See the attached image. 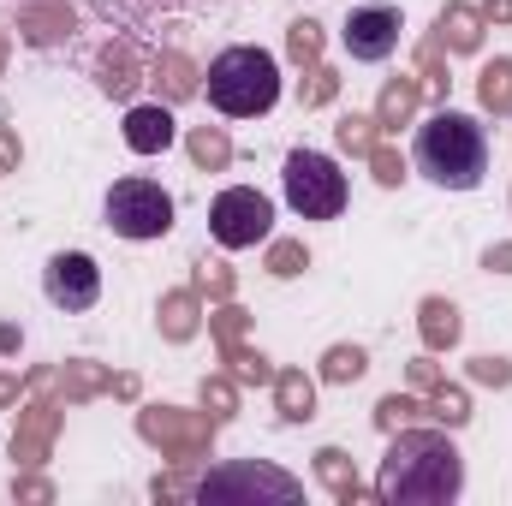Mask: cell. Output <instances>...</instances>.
Instances as JSON below:
<instances>
[{
	"label": "cell",
	"instance_id": "f546056e",
	"mask_svg": "<svg viewBox=\"0 0 512 506\" xmlns=\"http://www.w3.org/2000/svg\"><path fill=\"white\" fill-rule=\"evenodd\" d=\"M340 149L346 155H370L376 149V120H364V114H352V120H340Z\"/></svg>",
	"mask_w": 512,
	"mask_h": 506
},
{
	"label": "cell",
	"instance_id": "e0dca14e",
	"mask_svg": "<svg viewBox=\"0 0 512 506\" xmlns=\"http://www.w3.org/2000/svg\"><path fill=\"white\" fill-rule=\"evenodd\" d=\"M435 36H441L453 54H471V48L483 42V12H471V6H447L441 24H435Z\"/></svg>",
	"mask_w": 512,
	"mask_h": 506
},
{
	"label": "cell",
	"instance_id": "60d3db41",
	"mask_svg": "<svg viewBox=\"0 0 512 506\" xmlns=\"http://www.w3.org/2000/svg\"><path fill=\"white\" fill-rule=\"evenodd\" d=\"M483 18H495V24H512V0H489V6H483Z\"/></svg>",
	"mask_w": 512,
	"mask_h": 506
},
{
	"label": "cell",
	"instance_id": "7a4b0ae2",
	"mask_svg": "<svg viewBox=\"0 0 512 506\" xmlns=\"http://www.w3.org/2000/svg\"><path fill=\"white\" fill-rule=\"evenodd\" d=\"M411 161L429 185L441 191H477L489 179V126L477 114L459 108H435L417 137H411Z\"/></svg>",
	"mask_w": 512,
	"mask_h": 506
},
{
	"label": "cell",
	"instance_id": "d6986e66",
	"mask_svg": "<svg viewBox=\"0 0 512 506\" xmlns=\"http://www.w3.org/2000/svg\"><path fill=\"white\" fill-rule=\"evenodd\" d=\"M155 84H161L167 102H185V96L197 90V72H191L185 54H155Z\"/></svg>",
	"mask_w": 512,
	"mask_h": 506
},
{
	"label": "cell",
	"instance_id": "74e56055",
	"mask_svg": "<svg viewBox=\"0 0 512 506\" xmlns=\"http://www.w3.org/2000/svg\"><path fill=\"white\" fill-rule=\"evenodd\" d=\"M411 381H417V387H435V364H429V358H417V364H411Z\"/></svg>",
	"mask_w": 512,
	"mask_h": 506
},
{
	"label": "cell",
	"instance_id": "836d02e7",
	"mask_svg": "<svg viewBox=\"0 0 512 506\" xmlns=\"http://www.w3.org/2000/svg\"><path fill=\"white\" fill-rule=\"evenodd\" d=\"M370 167H376V179H382V185H399V179H405V167H399V155H393V149H382V143L370 149Z\"/></svg>",
	"mask_w": 512,
	"mask_h": 506
},
{
	"label": "cell",
	"instance_id": "44dd1931",
	"mask_svg": "<svg viewBox=\"0 0 512 506\" xmlns=\"http://www.w3.org/2000/svg\"><path fill=\"white\" fill-rule=\"evenodd\" d=\"M316 471H322V483L334 489V501H358V495H364V489H358V471L346 465L340 447H322V453H316Z\"/></svg>",
	"mask_w": 512,
	"mask_h": 506
},
{
	"label": "cell",
	"instance_id": "30bf717a",
	"mask_svg": "<svg viewBox=\"0 0 512 506\" xmlns=\"http://www.w3.org/2000/svg\"><path fill=\"white\" fill-rule=\"evenodd\" d=\"M399 6H352V18H346V30H340V42H346V54L352 60H364V66H382L387 54L399 48Z\"/></svg>",
	"mask_w": 512,
	"mask_h": 506
},
{
	"label": "cell",
	"instance_id": "7c38bea8",
	"mask_svg": "<svg viewBox=\"0 0 512 506\" xmlns=\"http://www.w3.org/2000/svg\"><path fill=\"white\" fill-rule=\"evenodd\" d=\"M18 36H24L30 48L66 42V36H72V6H66V0H30V6H18Z\"/></svg>",
	"mask_w": 512,
	"mask_h": 506
},
{
	"label": "cell",
	"instance_id": "83f0119b",
	"mask_svg": "<svg viewBox=\"0 0 512 506\" xmlns=\"http://www.w3.org/2000/svg\"><path fill=\"white\" fill-rule=\"evenodd\" d=\"M411 417H429V405L411 399V393H387L382 405H376V423H382V429H399V423H411Z\"/></svg>",
	"mask_w": 512,
	"mask_h": 506
},
{
	"label": "cell",
	"instance_id": "7402d4cb",
	"mask_svg": "<svg viewBox=\"0 0 512 506\" xmlns=\"http://www.w3.org/2000/svg\"><path fill=\"white\" fill-rule=\"evenodd\" d=\"M417 114V78H393L376 102V126H405Z\"/></svg>",
	"mask_w": 512,
	"mask_h": 506
},
{
	"label": "cell",
	"instance_id": "52a82bcc",
	"mask_svg": "<svg viewBox=\"0 0 512 506\" xmlns=\"http://www.w3.org/2000/svg\"><path fill=\"white\" fill-rule=\"evenodd\" d=\"M304 501V483L274 471V465H256V459H239V465H221L197 483V501Z\"/></svg>",
	"mask_w": 512,
	"mask_h": 506
},
{
	"label": "cell",
	"instance_id": "cb8c5ba5",
	"mask_svg": "<svg viewBox=\"0 0 512 506\" xmlns=\"http://www.w3.org/2000/svg\"><path fill=\"white\" fill-rule=\"evenodd\" d=\"M191 161H197V167H227V161H233L227 131H221V126H197V131H191Z\"/></svg>",
	"mask_w": 512,
	"mask_h": 506
},
{
	"label": "cell",
	"instance_id": "5b68a950",
	"mask_svg": "<svg viewBox=\"0 0 512 506\" xmlns=\"http://www.w3.org/2000/svg\"><path fill=\"white\" fill-rule=\"evenodd\" d=\"M102 215H108V227H114L120 239H131V245H143V239H167V233H173V197H167L155 179H143V173L114 179Z\"/></svg>",
	"mask_w": 512,
	"mask_h": 506
},
{
	"label": "cell",
	"instance_id": "d6a6232c",
	"mask_svg": "<svg viewBox=\"0 0 512 506\" xmlns=\"http://www.w3.org/2000/svg\"><path fill=\"white\" fill-rule=\"evenodd\" d=\"M471 376L483 381V387H507L512 364H507V358H471Z\"/></svg>",
	"mask_w": 512,
	"mask_h": 506
},
{
	"label": "cell",
	"instance_id": "f35d334b",
	"mask_svg": "<svg viewBox=\"0 0 512 506\" xmlns=\"http://www.w3.org/2000/svg\"><path fill=\"white\" fill-rule=\"evenodd\" d=\"M0 167H18V143H12V131L0 126Z\"/></svg>",
	"mask_w": 512,
	"mask_h": 506
},
{
	"label": "cell",
	"instance_id": "3957f363",
	"mask_svg": "<svg viewBox=\"0 0 512 506\" xmlns=\"http://www.w3.org/2000/svg\"><path fill=\"white\" fill-rule=\"evenodd\" d=\"M203 90H209V108L227 114V120H256L280 102V66L268 48L239 42V48H221L203 72Z\"/></svg>",
	"mask_w": 512,
	"mask_h": 506
},
{
	"label": "cell",
	"instance_id": "e575fe53",
	"mask_svg": "<svg viewBox=\"0 0 512 506\" xmlns=\"http://www.w3.org/2000/svg\"><path fill=\"white\" fill-rule=\"evenodd\" d=\"M197 280H203V292H209V298H227V292H233V274H227L221 262H209V268H203Z\"/></svg>",
	"mask_w": 512,
	"mask_h": 506
},
{
	"label": "cell",
	"instance_id": "484cf974",
	"mask_svg": "<svg viewBox=\"0 0 512 506\" xmlns=\"http://www.w3.org/2000/svg\"><path fill=\"white\" fill-rule=\"evenodd\" d=\"M364 370H370L364 346H334V352L322 358V381H358Z\"/></svg>",
	"mask_w": 512,
	"mask_h": 506
},
{
	"label": "cell",
	"instance_id": "603a6c76",
	"mask_svg": "<svg viewBox=\"0 0 512 506\" xmlns=\"http://www.w3.org/2000/svg\"><path fill=\"white\" fill-rule=\"evenodd\" d=\"M477 96L489 114H512V60H489L477 78Z\"/></svg>",
	"mask_w": 512,
	"mask_h": 506
},
{
	"label": "cell",
	"instance_id": "1f68e13d",
	"mask_svg": "<svg viewBox=\"0 0 512 506\" xmlns=\"http://www.w3.org/2000/svg\"><path fill=\"white\" fill-rule=\"evenodd\" d=\"M304 268V245H292V239H280V245H268V274H280V280H292Z\"/></svg>",
	"mask_w": 512,
	"mask_h": 506
},
{
	"label": "cell",
	"instance_id": "ffe728a7",
	"mask_svg": "<svg viewBox=\"0 0 512 506\" xmlns=\"http://www.w3.org/2000/svg\"><path fill=\"white\" fill-rule=\"evenodd\" d=\"M161 334L167 340H191L197 334V292H167L161 298Z\"/></svg>",
	"mask_w": 512,
	"mask_h": 506
},
{
	"label": "cell",
	"instance_id": "4dcf8cb0",
	"mask_svg": "<svg viewBox=\"0 0 512 506\" xmlns=\"http://www.w3.org/2000/svg\"><path fill=\"white\" fill-rule=\"evenodd\" d=\"M334 90H340V78L328 66H310V84H298V102L304 108H322V102H334Z\"/></svg>",
	"mask_w": 512,
	"mask_h": 506
},
{
	"label": "cell",
	"instance_id": "8d00e7d4",
	"mask_svg": "<svg viewBox=\"0 0 512 506\" xmlns=\"http://www.w3.org/2000/svg\"><path fill=\"white\" fill-rule=\"evenodd\" d=\"M423 72H429V90H435V96H447V78H441V60H435V42L423 48Z\"/></svg>",
	"mask_w": 512,
	"mask_h": 506
},
{
	"label": "cell",
	"instance_id": "f1b7e54d",
	"mask_svg": "<svg viewBox=\"0 0 512 506\" xmlns=\"http://www.w3.org/2000/svg\"><path fill=\"white\" fill-rule=\"evenodd\" d=\"M286 48H292V60H298V66H316V60H322V30H316L310 18H298V24H292V36H286Z\"/></svg>",
	"mask_w": 512,
	"mask_h": 506
},
{
	"label": "cell",
	"instance_id": "5bb4252c",
	"mask_svg": "<svg viewBox=\"0 0 512 506\" xmlns=\"http://www.w3.org/2000/svg\"><path fill=\"white\" fill-rule=\"evenodd\" d=\"M126 143L137 155H161L167 143H173V114H167V102H143V108H131L126 114Z\"/></svg>",
	"mask_w": 512,
	"mask_h": 506
},
{
	"label": "cell",
	"instance_id": "277c9868",
	"mask_svg": "<svg viewBox=\"0 0 512 506\" xmlns=\"http://www.w3.org/2000/svg\"><path fill=\"white\" fill-rule=\"evenodd\" d=\"M280 179H286V203H292V215H304V221H340L346 203H352V185H346L340 161L322 155V149H292Z\"/></svg>",
	"mask_w": 512,
	"mask_h": 506
},
{
	"label": "cell",
	"instance_id": "ab89813d",
	"mask_svg": "<svg viewBox=\"0 0 512 506\" xmlns=\"http://www.w3.org/2000/svg\"><path fill=\"white\" fill-rule=\"evenodd\" d=\"M483 262H489V268H501V274H512V245H495Z\"/></svg>",
	"mask_w": 512,
	"mask_h": 506
},
{
	"label": "cell",
	"instance_id": "d4e9b609",
	"mask_svg": "<svg viewBox=\"0 0 512 506\" xmlns=\"http://www.w3.org/2000/svg\"><path fill=\"white\" fill-rule=\"evenodd\" d=\"M114 381H120V376H102V370H96V364H84V358L60 370V387H66V399H90V393H102V387H114Z\"/></svg>",
	"mask_w": 512,
	"mask_h": 506
},
{
	"label": "cell",
	"instance_id": "8992f818",
	"mask_svg": "<svg viewBox=\"0 0 512 506\" xmlns=\"http://www.w3.org/2000/svg\"><path fill=\"white\" fill-rule=\"evenodd\" d=\"M268 227H274V203L251 185H233L209 203V233H215L221 251H251V245L268 239Z\"/></svg>",
	"mask_w": 512,
	"mask_h": 506
},
{
	"label": "cell",
	"instance_id": "4fadbf2b",
	"mask_svg": "<svg viewBox=\"0 0 512 506\" xmlns=\"http://www.w3.org/2000/svg\"><path fill=\"white\" fill-rule=\"evenodd\" d=\"M54 423H60V405H30V411H18V435H12V459L18 465H36L42 453H48V441H54Z\"/></svg>",
	"mask_w": 512,
	"mask_h": 506
},
{
	"label": "cell",
	"instance_id": "4316f807",
	"mask_svg": "<svg viewBox=\"0 0 512 506\" xmlns=\"http://www.w3.org/2000/svg\"><path fill=\"white\" fill-rule=\"evenodd\" d=\"M423 405H429V417H435V423H447V429H459V423L471 417V405H465V393H459V387H435Z\"/></svg>",
	"mask_w": 512,
	"mask_h": 506
},
{
	"label": "cell",
	"instance_id": "7bdbcfd3",
	"mask_svg": "<svg viewBox=\"0 0 512 506\" xmlns=\"http://www.w3.org/2000/svg\"><path fill=\"white\" fill-rule=\"evenodd\" d=\"M0 66H6V30H0Z\"/></svg>",
	"mask_w": 512,
	"mask_h": 506
},
{
	"label": "cell",
	"instance_id": "9a60e30c",
	"mask_svg": "<svg viewBox=\"0 0 512 506\" xmlns=\"http://www.w3.org/2000/svg\"><path fill=\"white\" fill-rule=\"evenodd\" d=\"M96 84L114 96V102H126L131 90L143 84V66H137V54H131V42H108L102 48V66H96Z\"/></svg>",
	"mask_w": 512,
	"mask_h": 506
},
{
	"label": "cell",
	"instance_id": "9c48e42d",
	"mask_svg": "<svg viewBox=\"0 0 512 506\" xmlns=\"http://www.w3.org/2000/svg\"><path fill=\"white\" fill-rule=\"evenodd\" d=\"M137 429L149 435V441H161L173 459H203L209 453V441H215V417H191V411H173V405H149V411H137Z\"/></svg>",
	"mask_w": 512,
	"mask_h": 506
},
{
	"label": "cell",
	"instance_id": "ba28073f",
	"mask_svg": "<svg viewBox=\"0 0 512 506\" xmlns=\"http://www.w3.org/2000/svg\"><path fill=\"white\" fill-rule=\"evenodd\" d=\"M42 292H48V304L66 310V316L96 310V298H102V268H96V256H84V251L48 256V268H42Z\"/></svg>",
	"mask_w": 512,
	"mask_h": 506
},
{
	"label": "cell",
	"instance_id": "6da1fadb",
	"mask_svg": "<svg viewBox=\"0 0 512 506\" xmlns=\"http://www.w3.org/2000/svg\"><path fill=\"white\" fill-rule=\"evenodd\" d=\"M376 495L387 506H447L465 495V459L441 429H399L376 471Z\"/></svg>",
	"mask_w": 512,
	"mask_h": 506
},
{
	"label": "cell",
	"instance_id": "8fae6325",
	"mask_svg": "<svg viewBox=\"0 0 512 506\" xmlns=\"http://www.w3.org/2000/svg\"><path fill=\"white\" fill-rule=\"evenodd\" d=\"M209 322H215V340H221V352H227L233 376H239V381H274L268 358L245 346V310H239V304H221V310H215Z\"/></svg>",
	"mask_w": 512,
	"mask_h": 506
},
{
	"label": "cell",
	"instance_id": "b9f144b4",
	"mask_svg": "<svg viewBox=\"0 0 512 506\" xmlns=\"http://www.w3.org/2000/svg\"><path fill=\"white\" fill-rule=\"evenodd\" d=\"M12 399H18V381H12V376H0V405H12Z\"/></svg>",
	"mask_w": 512,
	"mask_h": 506
},
{
	"label": "cell",
	"instance_id": "ac0fdd59",
	"mask_svg": "<svg viewBox=\"0 0 512 506\" xmlns=\"http://www.w3.org/2000/svg\"><path fill=\"white\" fill-rule=\"evenodd\" d=\"M459 340V310L447 298H423V346L429 352H447Z\"/></svg>",
	"mask_w": 512,
	"mask_h": 506
},
{
	"label": "cell",
	"instance_id": "d590c367",
	"mask_svg": "<svg viewBox=\"0 0 512 506\" xmlns=\"http://www.w3.org/2000/svg\"><path fill=\"white\" fill-rule=\"evenodd\" d=\"M203 399L215 405V417H227V411H233V387H227V381H203Z\"/></svg>",
	"mask_w": 512,
	"mask_h": 506
},
{
	"label": "cell",
	"instance_id": "2e32d148",
	"mask_svg": "<svg viewBox=\"0 0 512 506\" xmlns=\"http://www.w3.org/2000/svg\"><path fill=\"white\" fill-rule=\"evenodd\" d=\"M274 399H280V417H286V423H310V417H316V387H310L304 370L274 376Z\"/></svg>",
	"mask_w": 512,
	"mask_h": 506
}]
</instances>
